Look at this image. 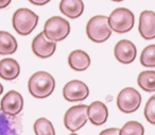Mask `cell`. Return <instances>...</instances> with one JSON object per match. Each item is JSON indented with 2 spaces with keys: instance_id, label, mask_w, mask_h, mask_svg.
<instances>
[{
  "instance_id": "cell-1",
  "label": "cell",
  "mask_w": 155,
  "mask_h": 135,
  "mask_svg": "<svg viewBox=\"0 0 155 135\" xmlns=\"http://www.w3.org/2000/svg\"><path fill=\"white\" fill-rule=\"evenodd\" d=\"M55 88V80L46 71H37L33 73L28 82L29 93L34 98L44 99L49 97Z\"/></svg>"
},
{
  "instance_id": "cell-2",
  "label": "cell",
  "mask_w": 155,
  "mask_h": 135,
  "mask_svg": "<svg viewBox=\"0 0 155 135\" xmlns=\"http://www.w3.org/2000/svg\"><path fill=\"white\" fill-rule=\"evenodd\" d=\"M86 34L94 43H103L107 41L112 35V29L108 25L107 16H93L86 25Z\"/></svg>"
},
{
  "instance_id": "cell-3",
  "label": "cell",
  "mask_w": 155,
  "mask_h": 135,
  "mask_svg": "<svg viewBox=\"0 0 155 135\" xmlns=\"http://www.w3.org/2000/svg\"><path fill=\"white\" fill-rule=\"evenodd\" d=\"M135 17L131 10L127 8H117L108 16V25L112 31L118 34H123L131 31L134 27Z\"/></svg>"
},
{
  "instance_id": "cell-4",
  "label": "cell",
  "mask_w": 155,
  "mask_h": 135,
  "mask_svg": "<svg viewBox=\"0 0 155 135\" xmlns=\"http://www.w3.org/2000/svg\"><path fill=\"white\" fill-rule=\"evenodd\" d=\"M38 16L33 11L26 8L18 9L14 13L12 24L13 28L19 35H29L37 26Z\"/></svg>"
},
{
  "instance_id": "cell-5",
  "label": "cell",
  "mask_w": 155,
  "mask_h": 135,
  "mask_svg": "<svg viewBox=\"0 0 155 135\" xmlns=\"http://www.w3.org/2000/svg\"><path fill=\"white\" fill-rule=\"evenodd\" d=\"M44 35L50 42H61L65 39L70 33V25L66 19L60 16H53L45 22Z\"/></svg>"
},
{
  "instance_id": "cell-6",
  "label": "cell",
  "mask_w": 155,
  "mask_h": 135,
  "mask_svg": "<svg viewBox=\"0 0 155 135\" xmlns=\"http://www.w3.org/2000/svg\"><path fill=\"white\" fill-rule=\"evenodd\" d=\"M87 110L88 105L86 104L74 105L67 110L64 116V124L67 130L70 132H77L78 130L83 128L88 120Z\"/></svg>"
},
{
  "instance_id": "cell-7",
  "label": "cell",
  "mask_w": 155,
  "mask_h": 135,
  "mask_svg": "<svg viewBox=\"0 0 155 135\" xmlns=\"http://www.w3.org/2000/svg\"><path fill=\"white\" fill-rule=\"evenodd\" d=\"M140 104H141V96L135 88L125 87L118 94L117 106L123 113H134L139 109Z\"/></svg>"
},
{
  "instance_id": "cell-8",
  "label": "cell",
  "mask_w": 155,
  "mask_h": 135,
  "mask_svg": "<svg viewBox=\"0 0 155 135\" xmlns=\"http://www.w3.org/2000/svg\"><path fill=\"white\" fill-rule=\"evenodd\" d=\"M89 88L80 80H71L63 88V97L68 102H79L88 97Z\"/></svg>"
},
{
  "instance_id": "cell-9",
  "label": "cell",
  "mask_w": 155,
  "mask_h": 135,
  "mask_svg": "<svg viewBox=\"0 0 155 135\" xmlns=\"http://www.w3.org/2000/svg\"><path fill=\"white\" fill-rule=\"evenodd\" d=\"M24 109V98L16 90H10L5 95L1 102L0 110L7 115L17 116Z\"/></svg>"
},
{
  "instance_id": "cell-10",
  "label": "cell",
  "mask_w": 155,
  "mask_h": 135,
  "mask_svg": "<svg viewBox=\"0 0 155 135\" xmlns=\"http://www.w3.org/2000/svg\"><path fill=\"white\" fill-rule=\"evenodd\" d=\"M115 58L121 64H131L137 56L135 45L129 39H121L116 44L114 49Z\"/></svg>"
},
{
  "instance_id": "cell-11",
  "label": "cell",
  "mask_w": 155,
  "mask_h": 135,
  "mask_svg": "<svg viewBox=\"0 0 155 135\" xmlns=\"http://www.w3.org/2000/svg\"><path fill=\"white\" fill-rule=\"evenodd\" d=\"M56 50V44L46 39L43 32L38 33L32 42V51L37 58L48 59L53 56Z\"/></svg>"
},
{
  "instance_id": "cell-12",
  "label": "cell",
  "mask_w": 155,
  "mask_h": 135,
  "mask_svg": "<svg viewBox=\"0 0 155 135\" xmlns=\"http://www.w3.org/2000/svg\"><path fill=\"white\" fill-rule=\"evenodd\" d=\"M22 124L18 116L7 115L0 110V135H21Z\"/></svg>"
},
{
  "instance_id": "cell-13",
  "label": "cell",
  "mask_w": 155,
  "mask_h": 135,
  "mask_svg": "<svg viewBox=\"0 0 155 135\" xmlns=\"http://www.w3.org/2000/svg\"><path fill=\"white\" fill-rule=\"evenodd\" d=\"M138 31L147 41L155 39V12L143 11L139 16Z\"/></svg>"
},
{
  "instance_id": "cell-14",
  "label": "cell",
  "mask_w": 155,
  "mask_h": 135,
  "mask_svg": "<svg viewBox=\"0 0 155 135\" xmlns=\"http://www.w3.org/2000/svg\"><path fill=\"white\" fill-rule=\"evenodd\" d=\"M88 119L94 126H102L108 118V110L101 101H94L88 105L87 110Z\"/></svg>"
},
{
  "instance_id": "cell-15",
  "label": "cell",
  "mask_w": 155,
  "mask_h": 135,
  "mask_svg": "<svg viewBox=\"0 0 155 135\" xmlns=\"http://www.w3.org/2000/svg\"><path fill=\"white\" fill-rule=\"evenodd\" d=\"M68 64L73 70L84 71L91 65V56L83 50H73L68 56Z\"/></svg>"
},
{
  "instance_id": "cell-16",
  "label": "cell",
  "mask_w": 155,
  "mask_h": 135,
  "mask_svg": "<svg viewBox=\"0 0 155 135\" xmlns=\"http://www.w3.org/2000/svg\"><path fill=\"white\" fill-rule=\"evenodd\" d=\"M60 11L63 15L75 19L80 17L84 11V3L82 0H61Z\"/></svg>"
},
{
  "instance_id": "cell-17",
  "label": "cell",
  "mask_w": 155,
  "mask_h": 135,
  "mask_svg": "<svg viewBox=\"0 0 155 135\" xmlns=\"http://www.w3.org/2000/svg\"><path fill=\"white\" fill-rule=\"evenodd\" d=\"M20 73V66L14 59H2L0 61V78L7 81L15 80Z\"/></svg>"
},
{
  "instance_id": "cell-18",
  "label": "cell",
  "mask_w": 155,
  "mask_h": 135,
  "mask_svg": "<svg viewBox=\"0 0 155 135\" xmlns=\"http://www.w3.org/2000/svg\"><path fill=\"white\" fill-rule=\"evenodd\" d=\"M17 41L9 32L0 31V54L9 56L13 54L17 50Z\"/></svg>"
},
{
  "instance_id": "cell-19",
  "label": "cell",
  "mask_w": 155,
  "mask_h": 135,
  "mask_svg": "<svg viewBox=\"0 0 155 135\" xmlns=\"http://www.w3.org/2000/svg\"><path fill=\"white\" fill-rule=\"evenodd\" d=\"M137 83L141 89L148 93H155V70H146L139 73Z\"/></svg>"
},
{
  "instance_id": "cell-20",
  "label": "cell",
  "mask_w": 155,
  "mask_h": 135,
  "mask_svg": "<svg viewBox=\"0 0 155 135\" xmlns=\"http://www.w3.org/2000/svg\"><path fill=\"white\" fill-rule=\"evenodd\" d=\"M35 135H55V130L50 120L45 117H41L33 124Z\"/></svg>"
},
{
  "instance_id": "cell-21",
  "label": "cell",
  "mask_w": 155,
  "mask_h": 135,
  "mask_svg": "<svg viewBox=\"0 0 155 135\" xmlns=\"http://www.w3.org/2000/svg\"><path fill=\"white\" fill-rule=\"evenodd\" d=\"M144 128L140 122L131 120L120 129L119 135H143Z\"/></svg>"
},
{
  "instance_id": "cell-22",
  "label": "cell",
  "mask_w": 155,
  "mask_h": 135,
  "mask_svg": "<svg viewBox=\"0 0 155 135\" xmlns=\"http://www.w3.org/2000/svg\"><path fill=\"white\" fill-rule=\"evenodd\" d=\"M140 64L143 67H155V45H149L140 54Z\"/></svg>"
},
{
  "instance_id": "cell-23",
  "label": "cell",
  "mask_w": 155,
  "mask_h": 135,
  "mask_svg": "<svg viewBox=\"0 0 155 135\" xmlns=\"http://www.w3.org/2000/svg\"><path fill=\"white\" fill-rule=\"evenodd\" d=\"M144 117L151 124H155V96L148 100L144 106Z\"/></svg>"
},
{
  "instance_id": "cell-24",
  "label": "cell",
  "mask_w": 155,
  "mask_h": 135,
  "mask_svg": "<svg viewBox=\"0 0 155 135\" xmlns=\"http://www.w3.org/2000/svg\"><path fill=\"white\" fill-rule=\"evenodd\" d=\"M120 129L119 128H108L100 132L99 135H119Z\"/></svg>"
},
{
  "instance_id": "cell-25",
  "label": "cell",
  "mask_w": 155,
  "mask_h": 135,
  "mask_svg": "<svg viewBox=\"0 0 155 135\" xmlns=\"http://www.w3.org/2000/svg\"><path fill=\"white\" fill-rule=\"evenodd\" d=\"M29 1L34 5H45L48 2H50L51 0H29Z\"/></svg>"
},
{
  "instance_id": "cell-26",
  "label": "cell",
  "mask_w": 155,
  "mask_h": 135,
  "mask_svg": "<svg viewBox=\"0 0 155 135\" xmlns=\"http://www.w3.org/2000/svg\"><path fill=\"white\" fill-rule=\"evenodd\" d=\"M12 0H0V9H5L11 3Z\"/></svg>"
},
{
  "instance_id": "cell-27",
  "label": "cell",
  "mask_w": 155,
  "mask_h": 135,
  "mask_svg": "<svg viewBox=\"0 0 155 135\" xmlns=\"http://www.w3.org/2000/svg\"><path fill=\"white\" fill-rule=\"evenodd\" d=\"M2 93H3V86H2V84L0 83V95L2 94Z\"/></svg>"
},
{
  "instance_id": "cell-28",
  "label": "cell",
  "mask_w": 155,
  "mask_h": 135,
  "mask_svg": "<svg viewBox=\"0 0 155 135\" xmlns=\"http://www.w3.org/2000/svg\"><path fill=\"white\" fill-rule=\"evenodd\" d=\"M112 1H115V2H121L123 0H112Z\"/></svg>"
},
{
  "instance_id": "cell-29",
  "label": "cell",
  "mask_w": 155,
  "mask_h": 135,
  "mask_svg": "<svg viewBox=\"0 0 155 135\" xmlns=\"http://www.w3.org/2000/svg\"><path fill=\"white\" fill-rule=\"evenodd\" d=\"M69 135H78V134H75V133H71V134H69Z\"/></svg>"
}]
</instances>
